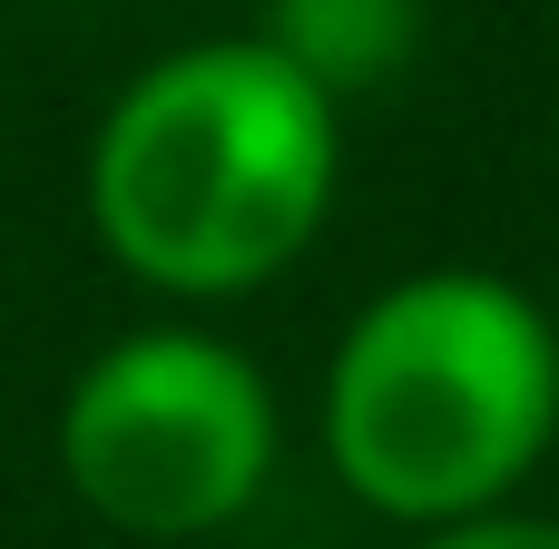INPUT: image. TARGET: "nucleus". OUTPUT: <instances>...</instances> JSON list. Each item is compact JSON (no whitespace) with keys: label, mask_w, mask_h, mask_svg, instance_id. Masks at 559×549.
<instances>
[{"label":"nucleus","mask_w":559,"mask_h":549,"mask_svg":"<svg viewBox=\"0 0 559 549\" xmlns=\"http://www.w3.org/2000/svg\"><path fill=\"white\" fill-rule=\"evenodd\" d=\"M344 177V108L265 39L147 59L88 147V216L157 295H246L285 275Z\"/></svg>","instance_id":"obj_1"},{"label":"nucleus","mask_w":559,"mask_h":549,"mask_svg":"<svg viewBox=\"0 0 559 549\" xmlns=\"http://www.w3.org/2000/svg\"><path fill=\"white\" fill-rule=\"evenodd\" d=\"M559 442V324L481 265L383 285L324 363V452L383 521L452 530L511 511Z\"/></svg>","instance_id":"obj_2"},{"label":"nucleus","mask_w":559,"mask_h":549,"mask_svg":"<svg viewBox=\"0 0 559 549\" xmlns=\"http://www.w3.org/2000/svg\"><path fill=\"white\" fill-rule=\"evenodd\" d=\"M59 472L128 540H206L275 472V393L226 334H118L59 403Z\"/></svg>","instance_id":"obj_3"},{"label":"nucleus","mask_w":559,"mask_h":549,"mask_svg":"<svg viewBox=\"0 0 559 549\" xmlns=\"http://www.w3.org/2000/svg\"><path fill=\"white\" fill-rule=\"evenodd\" d=\"M423 0H265V49L295 69V79H314L334 108L344 98H364V88H393L403 69H413V49H423Z\"/></svg>","instance_id":"obj_4"},{"label":"nucleus","mask_w":559,"mask_h":549,"mask_svg":"<svg viewBox=\"0 0 559 549\" xmlns=\"http://www.w3.org/2000/svg\"><path fill=\"white\" fill-rule=\"evenodd\" d=\"M423 549H559V521H540V511H481V521L423 530Z\"/></svg>","instance_id":"obj_5"}]
</instances>
